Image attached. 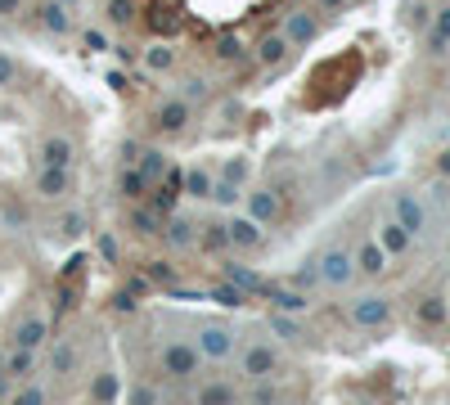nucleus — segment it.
<instances>
[{
    "label": "nucleus",
    "mask_w": 450,
    "mask_h": 405,
    "mask_svg": "<svg viewBox=\"0 0 450 405\" xmlns=\"http://www.w3.org/2000/svg\"><path fill=\"white\" fill-rule=\"evenodd\" d=\"M41 158H45V167H68L72 163V140H64V135L41 140Z\"/></svg>",
    "instance_id": "ddd939ff"
},
{
    "label": "nucleus",
    "mask_w": 450,
    "mask_h": 405,
    "mask_svg": "<svg viewBox=\"0 0 450 405\" xmlns=\"http://www.w3.org/2000/svg\"><path fill=\"white\" fill-rule=\"evenodd\" d=\"M162 171H167V163H162V153H158V149L140 153V176H144V180H158Z\"/></svg>",
    "instance_id": "bb28decb"
},
{
    "label": "nucleus",
    "mask_w": 450,
    "mask_h": 405,
    "mask_svg": "<svg viewBox=\"0 0 450 405\" xmlns=\"http://www.w3.org/2000/svg\"><path fill=\"white\" fill-rule=\"evenodd\" d=\"M194 347L203 351V360H230V356H235V329L208 320L199 329V342H194Z\"/></svg>",
    "instance_id": "f03ea898"
},
{
    "label": "nucleus",
    "mask_w": 450,
    "mask_h": 405,
    "mask_svg": "<svg viewBox=\"0 0 450 405\" xmlns=\"http://www.w3.org/2000/svg\"><path fill=\"white\" fill-rule=\"evenodd\" d=\"M185 95H189V100H203V95H208V86H203V81H189Z\"/></svg>",
    "instance_id": "49530a36"
},
{
    "label": "nucleus",
    "mask_w": 450,
    "mask_h": 405,
    "mask_svg": "<svg viewBox=\"0 0 450 405\" xmlns=\"http://www.w3.org/2000/svg\"><path fill=\"white\" fill-rule=\"evenodd\" d=\"M203 248H212V252H221V248H230V225H208V235H203Z\"/></svg>",
    "instance_id": "c85d7f7f"
},
{
    "label": "nucleus",
    "mask_w": 450,
    "mask_h": 405,
    "mask_svg": "<svg viewBox=\"0 0 450 405\" xmlns=\"http://www.w3.org/2000/svg\"><path fill=\"white\" fill-rule=\"evenodd\" d=\"M144 189H149V180H144L140 171H126V176H122V194H126V199H140Z\"/></svg>",
    "instance_id": "c756f323"
},
{
    "label": "nucleus",
    "mask_w": 450,
    "mask_h": 405,
    "mask_svg": "<svg viewBox=\"0 0 450 405\" xmlns=\"http://www.w3.org/2000/svg\"><path fill=\"white\" fill-rule=\"evenodd\" d=\"M32 370H36V351L14 347V356L5 360V374H9V378H32Z\"/></svg>",
    "instance_id": "412c9836"
},
{
    "label": "nucleus",
    "mask_w": 450,
    "mask_h": 405,
    "mask_svg": "<svg viewBox=\"0 0 450 405\" xmlns=\"http://www.w3.org/2000/svg\"><path fill=\"white\" fill-rule=\"evenodd\" d=\"M239 370L257 383V378H271L279 370V356H275V347H266V342H252V347L239 356Z\"/></svg>",
    "instance_id": "7ed1b4c3"
},
{
    "label": "nucleus",
    "mask_w": 450,
    "mask_h": 405,
    "mask_svg": "<svg viewBox=\"0 0 450 405\" xmlns=\"http://www.w3.org/2000/svg\"><path fill=\"white\" fill-rule=\"evenodd\" d=\"M243 176H248V163H243V158H230V163L221 167V180H230V185H239Z\"/></svg>",
    "instance_id": "473e14b6"
},
{
    "label": "nucleus",
    "mask_w": 450,
    "mask_h": 405,
    "mask_svg": "<svg viewBox=\"0 0 450 405\" xmlns=\"http://www.w3.org/2000/svg\"><path fill=\"white\" fill-rule=\"evenodd\" d=\"M113 306H117V311H136V293H117Z\"/></svg>",
    "instance_id": "37998d69"
},
{
    "label": "nucleus",
    "mask_w": 450,
    "mask_h": 405,
    "mask_svg": "<svg viewBox=\"0 0 450 405\" xmlns=\"http://www.w3.org/2000/svg\"><path fill=\"white\" fill-rule=\"evenodd\" d=\"M266 298H271L275 311H284V315H302V311H307V298H302L297 288H271Z\"/></svg>",
    "instance_id": "2eb2a0df"
},
{
    "label": "nucleus",
    "mask_w": 450,
    "mask_h": 405,
    "mask_svg": "<svg viewBox=\"0 0 450 405\" xmlns=\"http://www.w3.org/2000/svg\"><path fill=\"white\" fill-rule=\"evenodd\" d=\"M9 81H14V64H9V59L0 54V86H9Z\"/></svg>",
    "instance_id": "a18cd8bd"
},
{
    "label": "nucleus",
    "mask_w": 450,
    "mask_h": 405,
    "mask_svg": "<svg viewBox=\"0 0 450 405\" xmlns=\"http://www.w3.org/2000/svg\"><path fill=\"white\" fill-rule=\"evenodd\" d=\"M351 262H356V270H360V275H383L387 252L379 248V243H360V252L351 257Z\"/></svg>",
    "instance_id": "9d476101"
},
{
    "label": "nucleus",
    "mask_w": 450,
    "mask_h": 405,
    "mask_svg": "<svg viewBox=\"0 0 450 405\" xmlns=\"http://www.w3.org/2000/svg\"><path fill=\"white\" fill-rule=\"evenodd\" d=\"M72 365H77V342H59L54 356H50V370L54 374H72Z\"/></svg>",
    "instance_id": "b1692460"
},
{
    "label": "nucleus",
    "mask_w": 450,
    "mask_h": 405,
    "mask_svg": "<svg viewBox=\"0 0 450 405\" xmlns=\"http://www.w3.org/2000/svg\"><path fill=\"white\" fill-rule=\"evenodd\" d=\"M45 334H50V324H45L41 315H32V320H23V324L14 329V347H23V351H41Z\"/></svg>",
    "instance_id": "6e6552de"
},
{
    "label": "nucleus",
    "mask_w": 450,
    "mask_h": 405,
    "mask_svg": "<svg viewBox=\"0 0 450 405\" xmlns=\"http://www.w3.org/2000/svg\"><path fill=\"white\" fill-rule=\"evenodd\" d=\"M284 54H288V41H284V36H266V41L257 45V64H266V68H275Z\"/></svg>",
    "instance_id": "4be33fe9"
},
{
    "label": "nucleus",
    "mask_w": 450,
    "mask_h": 405,
    "mask_svg": "<svg viewBox=\"0 0 450 405\" xmlns=\"http://www.w3.org/2000/svg\"><path fill=\"white\" fill-rule=\"evenodd\" d=\"M41 23H45V28H50L54 36H64V32L72 28V23H68V9H64V5H41Z\"/></svg>",
    "instance_id": "393cba45"
},
{
    "label": "nucleus",
    "mask_w": 450,
    "mask_h": 405,
    "mask_svg": "<svg viewBox=\"0 0 450 405\" xmlns=\"http://www.w3.org/2000/svg\"><path fill=\"white\" fill-rule=\"evenodd\" d=\"M266 235H261V225L252 216H243V221H230V243H239V248H257Z\"/></svg>",
    "instance_id": "f8f14e48"
},
{
    "label": "nucleus",
    "mask_w": 450,
    "mask_h": 405,
    "mask_svg": "<svg viewBox=\"0 0 450 405\" xmlns=\"http://www.w3.org/2000/svg\"><path fill=\"white\" fill-rule=\"evenodd\" d=\"M410 239H415V235H410L401 221H387L383 235H379V248H383V252H405V248H410Z\"/></svg>",
    "instance_id": "4468645a"
},
{
    "label": "nucleus",
    "mask_w": 450,
    "mask_h": 405,
    "mask_svg": "<svg viewBox=\"0 0 450 405\" xmlns=\"http://www.w3.org/2000/svg\"><path fill=\"white\" fill-rule=\"evenodd\" d=\"M351 320L365 324V329H379V324L392 320V302L374 298V293H369V298H356V302H351Z\"/></svg>",
    "instance_id": "20e7f679"
},
{
    "label": "nucleus",
    "mask_w": 450,
    "mask_h": 405,
    "mask_svg": "<svg viewBox=\"0 0 450 405\" xmlns=\"http://www.w3.org/2000/svg\"><path fill=\"white\" fill-rule=\"evenodd\" d=\"M248 216L257 221V225H271V221L279 216V199L271 189H257V194H248Z\"/></svg>",
    "instance_id": "1a4fd4ad"
},
{
    "label": "nucleus",
    "mask_w": 450,
    "mask_h": 405,
    "mask_svg": "<svg viewBox=\"0 0 450 405\" xmlns=\"http://www.w3.org/2000/svg\"><path fill=\"white\" fill-rule=\"evenodd\" d=\"M185 122H189V104L185 100H172V104L158 108V127H162V131H180Z\"/></svg>",
    "instance_id": "dca6fc26"
},
{
    "label": "nucleus",
    "mask_w": 450,
    "mask_h": 405,
    "mask_svg": "<svg viewBox=\"0 0 450 405\" xmlns=\"http://www.w3.org/2000/svg\"><path fill=\"white\" fill-rule=\"evenodd\" d=\"M225 275L235 279V288H243V293H261V298H266V293H271V284H266L261 275H252V270H243V266H235V262L225 266Z\"/></svg>",
    "instance_id": "f3484780"
},
{
    "label": "nucleus",
    "mask_w": 450,
    "mask_h": 405,
    "mask_svg": "<svg viewBox=\"0 0 450 405\" xmlns=\"http://www.w3.org/2000/svg\"><path fill=\"white\" fill-rule=\"evenodd\" d=\"M320 284H329V288H343L351 275H356V262H351V252H343V248H333L329 257H324L320 266Z\"/></svg>",
    "instance_id": "39448f33"
},
{
    "label": "nucleus",
    "mask_w": 450,
    "mask_h": 405,
    "mask_svg": "<svg viewBox=\"0 0 450 405\" xmlns=\"http://www.w3.org/2000/svg\"><path fill=\"white\" fill-rule=\"evenodd\" d=\"M212 199L221 203V207H230V203L239 199V185H230V180H216V185H212Z\"/></svg>",
    "instance_id": "72a5a7b5"
},
{
    "label": "nucleus",
    "mask_w": 450,
    "mask_h": 405,
    "mask_svg": "<svg viewBox=\"0 0 450 405\" xmlns=\"http://www.w3.org/2000/svg\"><path fill=\"white\" fill-rule=\"evenodd\" d=\"M68 189V167H45L41 171V194L45 199H64Z\"/></svg>",
    "instance_id": "6ab92c4d"
},
{
    "label": "nucleus",
    "mask_w": 450,
    "mask_h": 405,
    "mask_svg": "<svg viewBox=\"0 0 450 405\" xmlns=\"http://www.w3.org/2000/svg\"><path fill=\"white\" fill-rule=\"evenodd\" d=\"M95 248H100L104 262H117V239H113V235H100V243H95Z\"/></svg>",
    "instance_id": "58836bf2"
},
{
    "label": "nucleus",
    "mask_w": 450,
    "mask_h": 405,
    "mask_svg": "<svg viewBox=\"0 0 450 405\" xmlns=\"http://www.w3.org/2000/svg\"><path fill=\"white\" fill-rule=\"evenodd\" d=\"M320 5H324V9H338V5H343V0H320Z\"/></svg>",
    "instance_id": "8fccbe9b"
},
{
    "label": "nucleus",
    "mask_w": 450,
    "mask_h": 405,
    "mask_svg": "<svg viewBox=\"0 0 450 405\" xmlns=\"http://www.w3.org/2000/svg\"><path fill=\"white\" fill-rule=\"evenodd\" d=\"M419 320H423V324H442V320H446V302H442V298H423Z\"/></svg>",
    "instance_id": "cd10ccee"
},
{
    "label": "nucleus",
    "mask_w": 450,
    "mask_h": 405,
    "mask_svg": "<svg viewBox=\"0 0 450 405\" xmlns=\"http://www.w3.org/2000/svg\"><path fill=\"white\" fill-rule=\"evenodd\" d=\"M199 405H235V387L221 383V378H216V383H203L199 387Z\"/></svg>",
    "instance_id": "aec40b11"
},
{
    "label": "nucleus",
    "mask_w": 450,
    "mask_h": 405,
    "mask_svg": "<svg viewBox=\"0 0 450 405\" xmlns=\"http://www.w3.org/2000/svg\"><path fill=\"white\" fill-rule=\"evenodd\" d=\"M117 392H122V383H117L113 370H100V374H95V383H90V401H95V405H113Z\"/></svg>",
    "instance_id": "9b49d317"
},
{
    "label": "nucleus",
    "mask_w": 450,
    "mask_h": 405,
    "mask_svg": "<svg viewBox=\"0 0 450 405\" xmlns=\"http://www.w3.org/2000/svg\"><path fill=\"white\" fill-rule=\"evenodd\" d=\"M18 9V0H0V14H14Z\"/></svg>",
    "instance_id": "de8ad7c7"
},
{
    "label": "nucleus",
    "mask_w": 450,
    "mask_h": 405,
    "mask_svg": "<svg viewBox=\"0 0 450 405\" xmlns=\"http://www.w3.org/2000/svg\"><path fill=\"white\" fill-rule=\"evenodd\" d=\"M315 36H320V23H315L311 14H288V23H284V41L288 45H311Z\"/></svg>",
    "instance_id": "0eeeda50"
},
{
    "label": "nucleus",
    "mask_w": 450,
    "mask_h": 405,
    "mask_svg": "<svg viewBox=\"0 0 450 405\" xmlns=\"http://www.w3.org/2000/svg\"><path fill=\"white\" fill-rule=\"evenodd\" d=\"M81 230H86V221H81V216H64V235H81Z\"/></svg>",
    "instance_id": "c03bdc74"
},
{
    "label": "nucleus",
    "mask_w": 450,
    "mask_h": 405,
    "mask_svg": "<svg viewBox=\"0 0 450 405\" xmlns=\"http://www.w3.org/2000/svg\"><path fill=\"white\" fill-rule=\"evenodd\" d=\"M9 405H45V387H41V383H28V387H23Z\"/></svg>",
    "instance_id": "7c9ffc66"
},
{
    "label": "nucleus",
    "mask_w": 450,
    "mask_h": 405,
    "mask_svg": "<svg viewBox=\"0 0 450 405\" xmlns=\"http://www.w3.org/2000/svg\"><path fill=\"white\" fill-rule=\"evenodd\" d=\"M108 18H113V23H131V0H113V5H108Z\"/></svg>",
    "instance_id": "4c0bfd02"
},
{
    "label": "nucleus",
    "mask_w": 450,
    "mask_h": 405,
    "mask_svg": "<svg viewBox=\"0 0 450 405\" xmlns=\"http://www.w3.org/2000/svg\"><path fill=\"white\" fill-rule=\"evenodd\" d=\"M203 370V351L194 342H167L162 347V374L167 378H194Z\"/></svg>",
    "instance_id": "f257e3e1"
},
{
    "label": "nucleus",
    "mask_w": 450,
    "mask_h": 405,
    "mask_svg": "<svg viewBox=\"0 0 450 405\" xmlns=\"http://www.w3.org/2000/svg\"><path fill=\"white\" fill-rule=\"evenodd\" d=\"M450 41V5H446V14H442V23L432 28V50H442V45Z\"/></svg>",
    "instance_id": "f704fd0d"
},
{
    "label": "nucleus",
    "mask_w": 450,
    "mask_h": 405,
    "mask_svg": "<svg viewBox=\"0 0 450 405\" xmlns=\"http://www.w3.org/2000/svg\"><path fill=\"white\" fill-rule=\"evenodd\" d=\"M221 54H225V59H243V45L235 41V36H225V41H221Z\"/></svg>",
    "instance_id": "79ce46f5"
},
{
    "label": "nucleus",
    "mask_w": 450,
    "mask_h": 405,
    "mask_svg": "<svg viewBox=\"0 0 450 405\" xmlns=\"http://www.w3.org/2000/svg\"><path fill=\"white\" fill-rule=\"evenodd\" d=\"M212 298L221 302V306H243V288H216Z\"/></svg>",
    "instance_id": "e433bc0d"
},
{
    "label": "nucleus",
    "mask_w": 450,
    "mask_h": 405,
    "mask_svg": "<svg viewBox=\"0 0 450 405\" xmlns=\"http://www.w3.org/2000/svg\"><path fill=\"white\" fill-rule=\"evenodd\" d=\"M271 329H275V334L284 338V342H302V338H307V334H302V324H297V320H288L284 311H275V315H271Z\"/></svg>",
    "instance_id": "a878e982"
},
{
    "label": "nucleus",
    "mask_w": 450,
    "mask_h": 405,
    "mask_svg": "<svg viewBox=\"0 0 450 405\" xmlns=\"http://www.w3.org/2000/svg\"><path fill=\"white\" fill-rule=\"evenodd\" d=\"M149 279H158V284H172L176 275H172V266H167V262H153V266H149Z\"/></svg>",
    "instance_id": "a19ab883"
},
{
    "label": "nucleus",
    "mask_w": 450,
    "mask_h": 405,
    "mask_svg": "<svg viewBox=\"0 0 450 405\" xmlns=\"http://www.w3.org/2000/svg\"><path fill=\"white\" fill-rule=\"evenodd\" d=\"M172 64H176V54L167 50V45H153L149 50V68H172Z\"/></svg>",
    "instance_id": "c9c22d12"
},
{
    "label": "nucleus",
    "mask_w": 450,
    "mask_h": 405,
    "mask_svg": "<svg viewBox=\"0 0 450 405\" xmlns=\"http://www.w3.org/2000/svg\"><path fill=\"white\" fill-rule=\"evenodd\" d=\"M212 185H216V180H212V176H208V171H203V167L185 171V189L194 194V199H212Z\"/></svg>",
    "instance_id": "5701e85b"
},
{
    "label": "nucleus",
    "mask_w": 450,
    "mask_h": 405,
    "mask_svg": "<svg viewBox=\"0 0 450 405\" xmlns=\"http://www.w3.org/2000/svg\"><path fill=\"white\" fill-rule=\"evenodd\" d=\"M131 405H158V392H153V387H144V383H140L136 392H131Z\"/></svg>",
    "instance_id": "ea45409f"
},
{
    "label": "nucleus",
    "mask_w": 450,
    "mask_h": 405,
    "mask_svg": "<svg viewBox=\"0 0 450 405\" xmlns=\"http://www.w3.org/2000/svg\"><path fill=\"white\" fill-rule=\"evenodd\" d=\"M252 405H279V392L266 383V378H257V387H252Z\"/></svg>",
    "instance_id": "2f4dec72"
},
{
    "label": "nucleus",
    "mask_w": 450,
    "mask_h": 405,
    "mask_svg": "<svg viewBox=\"0 0 450 405\" xmlns=\"http://www.w3.org/2000/svg\"><path fill=\"white\" fill-rule=\"evenodd\" d=\"M442 171H446V176H450V153H442Z\"/></svg>",
    "instance_id": "09e8293b"
},
{
    "label": "nucleus",
    "mask_w": 450,
    "mask_h": 405,
    "mask_svg": "<svg viewBox=\"0 0 450 405\" xmlns=\"http://www.w3.org/2000/svg\"><path fill=\"white\" fill-rule=\"evenodd\" d=\"M167 239H172L176 248H194V243H199V225H194L189 216H176L172 225H167Z\"/></svg>",
    "instance_id": "a211bd4d"
},
{
    "label": "nucleus",
    "mask_w": 450,
    "mask_h": 405,
    "mask_svg": "<svg viewBox=\"0 0 450 405\" xmlns=\"http://www.w3.org/2000/svg\"><path fill=\"white\" fill-rule=\"evenodd\" d=\"M396 221L410 230V235H419V230L428 225V212H423V203L415 194H396Z\"/></svg>",
    "instance_id": "423d86ee"
}]
</instances>
